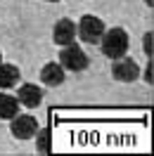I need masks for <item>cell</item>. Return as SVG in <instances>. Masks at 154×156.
I'll return each instance as SVG.
<instances>
[{"mask_svg":"<svg viewBox=\"0 0 154 156\" xmlns=\"http://www.w3.org/2000/svg\"><path fill=\"white\" fill-rule=\"evenodd\" d=\"M100 43H102V55L109 59H119L123 57L126 52H128V33H126L123 29H105V33H102V38H100Z\"/></svg>","mask_w":154,"mask_h":156,"instance_id":"6da1fadb","label":"cell"},{"mask_svg":"<svg viewBox=\"0 0 154 156\" xmlns=\"http://www.w3.org/2000/svg\"><path fill=\"white\" fill-rule=\"evenodd\" d=\"M102 33H105V21L95 17V14H86V17H81V21L76 24V36L83 43H100L102 38Z\"/></svg>","mask_w":154,"mask_h":156,"instance_id":"7a4b0ae2","label":"cell"},{"mask_svg":"<svg viewBox=\"0 0 154 156\" xmlns=\"http://www.w3.org/2000/svg\"><path fill=\"white\" fill-rule=\"evenodd\" d=\"M59 64H62V69H69V71H83V69H88L90 59L76 43H71V45H64V50L59 52Z\"/></svg>","mask_w":154,"mask_h":156,"instance_id":"3957f363","label":"cell"},{"mask_svg":"<svg viewBox=\"0 0 154 156\" xmlns=\"http://www.w3.org/2000/svg\"><path fill=\"white\" fill-rule=\"evenodd\" d=\"M112 76L119 80V83H133L135 78L140 76V66H138V62L130 57H119L114 59V66H112Z\"/></svg>","mask_w":154,"mask_h":156,"instance_id":"277c9868","label":"cell"},{"mask_svg":"<svg viewBox=\"0 0 154 156\" xmlns=\"http://www.w3.org/2000/svg\"><path fill=\"white\" fill-rule=\"evenodd\" d=\"M12 135L17 137V140H31V137L38 133V121L29 114H17V116L12 118Z\"/></svg>","mask_w":154,"mask_h":156,"instance_id":"5b68a950","label":"cell"},{"mask_svg":"<svg viewBox=\"0 0 154 156\" xmlns=\"http://www.w3.org/2000/svg\"><path fill=\"white\" fill-rule=\"evenodd\" d=\"M52 38L57 45H71L74 40H76V24L71 19H59L55 24V31H52Z\"/></svg>","mask_w":154,"mask_h":156,"instance_id":"8992f818","label":"cell"},{"mask_svg":"<svg viewBox=\"0 0 154 156\" xmlns=\"http://www.w3.org/2000/svg\"><path fill=\"white\" fill-rule=\"evenodd\" d=\"M17 99H19L21 107H38L40 102H43V90L38 88V85H33V83H24V85H19V92H17Z\"/></svg>","mask_w":154,"mask_h":156,"instance_id":"52a82bcc","label":"cell"},{"mask_svg":"<svg viewBox=\"0 0 154 156\" xmlns=\"http://www.w3.org/2000/svg\"><path fill=\"white\" fill-rule=\"evenodd\" d=\"M40 80H43L45 85H50V88L62 85V83H64V69H62V64H57V62L45 64V66L40 69Z\"/></svg>","mask_w":154,"mask_h":156,"instance_id":"ba28073f","label":"cell"},{"mask_svg":"<svg viewBox=\"0 0 154 156\" xmlns=\"http://www.w3.org/2000/svg\"><path fill=\"white\" fill-rule=\"evenodd\" d=\"M19 99L14 97V95H10V92H2L0 95V118L2 121H12V118L19 114Z\"/></svg>","mask_w":154,"mask_h":156,"instance_id":"9c48e42d","label":"cell"},{"mask_svg":"<svg viewBox=\"0 0 154 156\" xmlns=\"http://www.w3.org/2000/svg\"><path fill=\"white\" fill-rule=\"evenodd\" d=\"M19 78H21V73L14 64H2V62H0V90L14 88V85L19 83Z\"/></svg>","mask_w":154,"mask_h":156,"instance_id":"30bf717a","label":"cell"},{"mask_svg":"<svg viewBox=\"0 0 154 156\" xmlns=\"http://www.w3.org/2000/svg\"><path fill=\"white\" fill-rule=\"evenodd\" d=\"M38 151L40 154H48L50 151V130H43L38 137Z\"/></svg>","mask_w":154,"mask_h":156,"instance_id":"8fae6325","label":"cell"},{"mask_svg":"<svg viewBox=\"0 0 154 156\" xmlns=\"http://www.w3.org/2000/svg\"><path fill=\"white\" fill-rule=\"evenodd\" d=\"M142 45H145V52L152 55V33H147V36L142 38Z\"/></svg>","mask_w":154,"mask_h":156,"instance_id":"7c38bea8","label":"cell"},{"mask_svg":"<svg viewBox=\"0 0 154 156\" xmlns=\"http://www.w3.org/2000/svg\"><path fill=\"white\" fill-rule=\"evenodd\" d=\"M145 2H147V5H152V0H145Z\"/></svg>","mask_w":154,"mask_h":156,"instance_id":"4fadbf2b","label":"cell"},{"mask_svg":"<svg viewBox=\"0 0 154 156\" xmlns=\"http://www.w3.org/2000/svg\"><path fill=\"white\" fill-rule=\"evenodd\" d=\"M48 2H59V0H48Z\"/></svg>","mask_w":154,"mask_h":156,"instance_id":"5bb4252c","label":"cell"},{"mask_svg":"<svg viewBox=\"0 0 154 156\" xmlns=\"http://www.w3.org/2000/svg\"><path fill=\"white\" fill-rule=\"evenodd\" d=\"M0 62H2V52H0Z\"/></svg>","mask_w":154,"mask_h":156,"instance_id":"9a60e30c","label":"cell"}]
</instances>
